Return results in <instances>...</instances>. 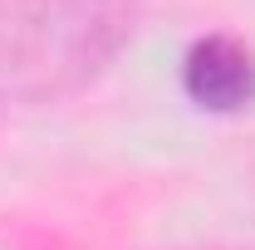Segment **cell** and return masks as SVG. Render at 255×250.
I'll list each match as a JSON object with an SVG mask.
<instances>
[{
	"label": "cell",
	"mask_w": 255,
	"mask_h": 250,
	"mask_svg": "<svg viewBox=\"0 0 255 250\" xmlns=\"http://www.w3.org/2000/svg\"><path fill=\"white\" fill-rule=\"evenodd\" d=\"M142 25V0H0V108L94 89Z\"/></svg>",
	"instance_id": "cell-1"
},
{
	"label": "cell",
	"mask_w": 255,
	"mask_h": 250,
	"mask_svg": "<svg viewBox=\"0 0 255 250\" xmlns=\"http://www.w3.org/2000/svg\"><path fill=\"white\" fill-rule=\"evenodd\" d=\"M177 89L206 118H241L255 108V44L231 30H201L177 54Z\"/></svg>",
	"instance_id": "cell-2"
}]
</instances>
